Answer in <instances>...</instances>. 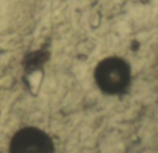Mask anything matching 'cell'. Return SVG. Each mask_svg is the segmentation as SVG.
<instances>
[{"instance_id": "obj_1", "label": "cell", "mask_w": 158, "mask_h": 153, "mask_svg": "<svg viewBox=\"0 0 158 153\" xmlns=\"http://www.w3.org/2000/svg\"><path fill=\"white\" fill-rule=\"evenodd\" d=\"M98 87L108 94H118L125 91L130 81V68L118 57L106 58L98 63L95 70Z\"/></svg>"}, {"instance_id": "obj_2", "label": "cell", "mask_w": 158, "mask_h": 153, "mask_svg": "<svg viewBox=\"0 0 158 153\" xmlns=\"http://www.w3.org/2000/svg\"><path fill=\"white\" fill-rule=\"evenodd\" d=\"M10 153H54V143L43 131L37 128H25L12 137Z\"/></svg>"}]
</instances>
